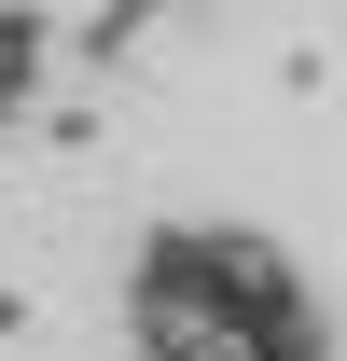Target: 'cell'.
Wrapping results in <instances>:
<instances>
[{
    "label": "cell",
    "mask_w": 347,
    "mask_h": 361,
    "mask_svg": "<svg viewBox=\"0 0 347 361\" xmlns=\"http://www.w3.org/2000/svg\"><path fill=\"white\" fill-rule=\"evenodd\" d=\"M139 361H334V319L264 223H153L126 264Z\"/></svg>",
    "instance_id": "1"
}]
</instances>
